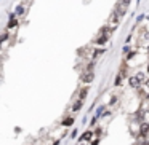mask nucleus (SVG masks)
Wrapping results in <instances>:
<instances>
[{"label": "nucleus", "mask_w": 149, "mask_h": 145, "mask_svg": "<svg viewBox=\"0 0 149 145\" xmlns=\"http://www.w3.org/2000/svg\"><path fill=\"white\" fill-rule=\"evenodd\" d=\"M109 34H111V27H109V26L103 27V29L100 30V34H98V37H96V43H98V45H103V43H106L107 38H109Z\"/></svg>", "instance_id": "nucleus-1"}, {"label": "nucleus", "mask_w": 149, "mask_h": 145, "mask_svg": "<svg viewBox=\"0 0 149 145\" xmlns=\"http://www.w3.org/2000/svg\"><path fill=\"white\" fill-rule=\"evenodd\" d=\"M144 81V75L143 74H138V75H135V77H132L130 78V86H133V88H138L139 85Z\"/></svg>", "instance_id": "nucleus-2"}, {"label": "nucleus", "mask_w": 149, "mask_h": 145, "mask_svg": "<svg viewBox=\"0 0 149 145\" xmlns=\"http://www.w3.org/2000/svg\"><path fill=\"white\" fill-rule=\"evenodd\" d=\"M91 80H93V72L91 70H87L82 75V81H85V83H91Z\"/></svg>", "instance_id": "nucleus-3"}, {"label": "nucleus", "mask_w": 149, "mask_h": 145, "mask_svg": "<svg viewBox=\"0 0 149 145\" xmlns=\"http://www.w3.org/2000/svg\"><path fill=\"white\" fill-rule=\"evenodd\" d=\"M91 137H93V132H91V131H87V132H84V134H82V137H80V142L90 140Z\"/></svg>", "instance_id": "nucleus-4"}, {"label": "nucleus", "mask_w": 149, "mask_h": 145, "mask_svg": "<svg viewBox=\"0 0 149 145\" xmlns=\"http://www.w3.org/2000/svg\"><path fill=\"white\" fill-rule=\"evenodd\" d=\"M139 132H141V137L148 134V132H149V124H148V123H143L141 128H139Z\"/></svg>", "instance_id": "nucleus-5"}, {"label": "nucleus", "mask_w": 149, "mask_h": 145, "mask_svg": "<svg viewBox=\"0 0 149 145\" xmlns=\"http://www.w3.org/2000/svg\"><path fill=\"white\" fill-rule=\"evenodd\" d=\"M103 53H104V49H101V48L95 49V51H93V56H91V59H93V61H96V59L100 58L101 54H103Z\"/></svg>", "instance_id": "nucleus-6"}, {"label": "nucleus", "mask_w": 149, "mask_h": 145, "mask_svg": "<svg viewBox=\"0 0 149 145\" xmlns=\"http://www.w3.org/2000/svg\"><path fill=\"white\" fill-rule=\"evenodd\" d=\"M87 94H88V88L85 86V88H82V89H80V93H79V99H82V100H84L85 97H87Z\"/></svg>", "instance_id": "nucleus-7"}, {"label": "nucleus", "mask_w": 149, "mask_h": 145, "mask_svg": "<svg viewBox=\"0 0 149 145\" xmlns=\"http://www.w3.org/2000/svg\"><path fill=\"white\" fill-rule=\"evenodd\" d=\"M82 104H84V100H82V99H79L77 102H75L74 105H72V110H74V112H77V110H80V109H82Z\"/></svg>", "instance_id": "nucleus-8"}, {"label": "nucleus", "mask_w": 149, "mask_h": 145, "mask_svg": "<svg viewBox=\"0 0 149 145\" xmlns=\"http://www.w3.org/2000/svg\"><path fill=\"white\" fill-rule=\"evenodd\" d=\"M72 123H74V118H66V120H63V126H71Z\"/></svg>", "instance_id": "nucleus-9"}, {"label": "nucleus", "mask_w": 149, "mask_h": 145, "mask_svg": "<svg viewBox=\"0 0 149 145\" xmlns=\"http://www.w3.org/2000/svg\"><path fill=\"white\" fill-rule=\"evenodd\" d=\"M16 24H18V23H16V19H11V21H10V24H8V30H11L15 26H16Z\"/></svg>", "instance_id": "nucleus-10"}, {"label": "nucleus", "mask_w": 149, "mask_h": 145, "mask_svg": "<svg viewBox=\"0 0 149 145\" xmlns=\"http://www.w3.org/2000/svg\"><path fill=\"white\" fill-rule=\"evenodd\" d=\"M135 54H136L135 51H130V53H127V61H130V59H133V58H135Z\"/></svg>", "instance_id": "nucleus-11"}, {"label": "nucleus", "mask_w": 149, "mask_h": 145, "mask_svg": "<svg viewBox=\"0 0 149 145\" xmlns=\"http://www.w3.org/2000/svg\"><path fill=\"white\" fill-rule=\"evenodd\" d=\"M120 81H122V74L117 77V80H116V85H120Z\"/></svg>", "instance_id": "nucleus-12"}, {"label": "nucleus", "mask_w": 149, "mask_h": 145, "mask_svg": "<svg viewBox=\"0 0 149 145\" xmlns=\"http://www.w3.org/2000/svg\"><path fill=\"white\" fill-rule=\"evenodd\" d=\"M98 142H100V139H95V140H93V144H91V145H98Z\"/></svg>", "instance_id": "nucleus-13"}, {"label": "nucleus", "mask_w": 149, "mask_h": 145, "mask_svg": "<svg viewBox=\"0 0 149 145\" xmlns=\"http://www.w3.org/2000/svg\"><path fill=\"white\" fill-rule=\"evenodd\" d=\"M146 85H148V86H149V80H148V81H146Z\"/></svg>", "instance_id": "nucleus-14"}, {"label": "nucleus", "mask_w": 149, "mask_h": 145, "mask_svg": "<svg viewBox=\"0 0 149 145\" xmlns=\"http://www.w3.org/2000/svg\"><path fill=\"white\" fill-rule=\"evenodd\" d=\"M148 72H149V64H148Z\"/></svg>", "instance_id": "nucleus-15"}, {"label": "nucleus", "mask_w": 149, "mask_h": 145, "mask_svg": "<svg viewBox=\"0 0 149 145\" xmlns=\"http://www.w3.org/2000/svg\"><path fill=\"white\" fill-rule=\"evenodd\" d=\"M148 51H149V48H148Z\"/></svg>", "instance_id": "nucleus-16"}]
</instances>
